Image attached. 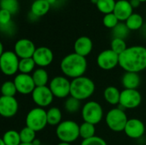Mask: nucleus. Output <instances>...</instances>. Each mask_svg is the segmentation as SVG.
<instances>
[{
	"label": "nucleus",
	"instance_id": "24",
	"mask_svg": "<svg viewBox=\"0 0 146 145\" xmlns=\"http://www.w3.org/2000/svg\"><path fill=\"white\" fill-rule=\"evenodd\" d=\"M62 121V113L58 107H51L47 110V122L49 126H57Z\"/></svg>",
	"mask_w": 146,
	"mask_h": 145
},
{
	"label": "nucleus",
	"instance_id": "33",
	"mask_svg": "<svg viewBox=\"0 0 146 145\" xmlns=\"http://www.w3.org/2000/svg\"><path fill=\"white\" fill-rule=\"evenodd\" d=\"M0 8L1 9L7 10L12 15H15L18 12L20 5L18 0H1Z\"/></svg>",
	"mask_w": 146,
	"mask_h": 145
},
{
	"label": "nucleus",
	"instance_id": "47",
	"mask_svg": "<svg viewBox=\"0 0 146 145\" xmlns=\"http://www.w3.org/2000/svg\"><path fill=\"white\" fill-rule=\"evenodd\" d=\"M139 2H146V0H139Z\"/></svg>",
	"mask_w": 146,
	"mask_h": 145
},
{
	"label": "nucleus",
	"instance_id": "13",
	"mask_svg": "<svg viewBox=\"0 0 146 145\" xmlns=\"http://www.w3.org/2000/svg\"><path fill=\"white\" fill-rule=\"evenodd\" d=\"M13 81L15 85L17 92L21 95L32 94L36 88L32 74H25L20 73L15 76Z\"/></svg>",
	"mask_w": 146,
	"mask_h": 145
},
{
	"label": "nucleus",
	"instance_id": "34",
	"mask_svg": "<svg viewBox=\"0 0 146 145\" xmlns=\"http://www.w3.org/2000/svg\"><path fill=\"white\" fill-rule=\"evenodd\" d=\"M130 32L129 28L126 25V23H121L119 22L118 25L112 29V34L114 38H122L125 39Z\"/></svg>",
	"mask_w": 146,
	"mask_h": 145
},
{
	"label": "nucleus",
	"instance_id": "45",
	"mask_svg": "<svg viewBox=\"0 0 146 145\" xmlns=\"http://www.w3.org/2000/svg\"><path fill=\"white\" fill-rule=\"evenodd\" d=\"M0 145H6V144H4V142L1 139V140H0Z\"/></svg>",
	"mask_w": 146,
	"mask_h": 145
},
{
	"label": "nucleus",
	"instance_id": "29",
	"mask_svg": "<svg viewBox=\"0 0 146 145\" xmlns=\"http://www.w3.org/2000/svg\"><path fill=\"white\" fill-rule=\"evenodd\" d=\"M64 109L69 114L77 113L79 110H81L82 109L81 101L73 97H68V98H66V101L64 103Z\"/></svg>",
	"mask_w": 146,
	"mask_h": 145
},
{
	"label": "nucleus",
	"instance_id": "43",
	"mask_svg": "<svg viewBox=\"0 0 146 145\" xmlns=\"http://www.w3.org/2000/svg\"><path fill=\"white\" fill-rule=\"evenodd\" d=\"M56 145H72L71 144H68V143H63V142H60L58 143Z\"/></svg>",
	"mask_w": 146,
	"mask_h": 145
},
{
	"label": "nucleus",
	"instance_id": "11",
	"mask_svg": "<svg viewBox=\"0 0 146 145\" xmlns=\"http://www.w3.org/2000/svg\"><path fill=\"white\" fill-rule=\"evenodd\" d=\"M97 64L104 71H110L119 66V55L111 49L101 51L97 56Z\"/></svg>",
	"mask_w": 146,
	"mask_h": 145
},
{
	"label": "nucleus",
	"instance_id": "18",
	"mask_svg": "<svg viewBox=\"0 0 146 145\" xmlns=\"http://www.w3.org/2000/svg\"><path fill=\"white\" fill-rule=\"evenodd\" d=\"M93 49V43L87 36H81L78 38L74 44V52L81 56L86 57L89 56Z\"/></svg>",
	"mask_w": 146,
	"mask_h": 145
},
{
	"label": "nucleus",
	"instance_id": "7",
	"mask_svg": "<svg viewBox=\"0 0 146 145\" xmlns=\"http://www.w3.org/2000/svg\"><path fill=\"white\" fill-rule=\"evenodd\" d=\"M81 116L85 122L96 126L99 124L104 118V109L99 103L88 101L82 106Z\"/></svg>",
	"mask_w": 146,
	"mask_h": 145
},
{
	"label": "nucleus",
	"instance_id": "1",
	"mask_svg": "<svg viewBox=\"0 0 146 145\" xmlns=\"http://www.w3.org/2000/svg\"><path fill=\"white\" fill-rule=\"evenodd\" d=\"M119 66L125 72L139 73L146 69V47L133 45L119 55Z\"/></svg>",
	"mask_w": 146,
	"mask_h": 145
},
{
	"label": "nucleus",
	"instance_id": "36",
	"mask_svg": "<svg viewBox=\"0 0 146 145\" xmlns=\"http://www.w3.org/2000/svg\"><path fill=\"white\" fill-rule=\"evenodd\" d=\"M103 23L104 26H106L107 28L113 29L118 25L119 20L117 19V17L115 16L114 13H110V14H107L104 15L103 19Z\"/></svg>",
	"mask_w": 146,
	"mask_h": 145
},
{
	"label": "nucleus",
	"instance_id": "37",
	"mask_svg": "<svg viewBox=\"0 0 146 145\" xmlns=\"http://www.w3.org/2000/svg\"><path fill=\"white\" fill-rule=\"evenodd\" d=\"M80 145H108V144L103 138L96 135L88 139L82 140Z\"/></svg>",
	"mask_w": 146,
	"mask_h": 145
},
{
	"label": "nucleus",
	"instance_id": "6",
	"mask_svg": "<svg viewBox=\"0 0 146 145\" xmlns=\"http://www.w3.org/2000/svg\"><path fill=\"white\" fill-rule=\"evenodd\" d=\"M25 123L26 126L30 127L36 132L44 130L48 125L47 110L39 107L33 108L27 114Z\"/></svg>",
	"mask_w": 146,
	"mask_h": 145
},
{
	"label": "nucleus",
	"instance_id": "17",
	"mask_svg": "<svg viewBox=\"0 0 146 145\" xmlns=\"http://www.w3.org/2000/svg\"><path fill=\"white\" fill-rule=\"evenodd\" d=\"M33 59L38 68H45L53 62L54 53L50 48L46 46L38 47L33 56Z\"/></svg>",
	"mask_w": 146,
	"mask_h": 145
},
{
	"label": "nucleus",
	"instance_id": "23",
	"mask_svg": "<svg viewBox=\"0 0 146 145\" xmlns=\"http://www.w3.org/2000/svg\"><path fill=\"white\" fill-rule=\"evenodd\" d=\"M50 9V4L45 0H35L31 5V13L37 17H40L46 15Z\"/></svg>",
	"mask_w": 146,
	"mask_h": 145
},
{
	"label": "nucleus",
	"instance_id": "4",
	"mask_svg": "<svg viewBox=\"0 0 146 145\" xmlns=\"http://www.w3.org/2000/svg\"><path fill=\"white\" fill-rule=\"evenodd\" d=\"M56 135L60 142L72 144L80 138V125L72 120L62 121L56 128Z\"/></svg>",
	"mask_w": 146,
	"mask_h": 145
},
{
	"label": "nucleus",
	"instance_id": "25",
	"mask_svg": "<svg viewBox=\"0 0 146 145\" xmlns=\"http://www.w3.org/2000/svg\"><path fill=\"white\" fill-rule=\"evenodd\" d=\"M1 139L6 145H20L21 144L20 132L15 130L6 131Z\"/></svg>",
	"mask_w": 146,
	"mask_h": 145
},
{
	"label": "nucleus",
	"instance_id": "32",
	"mask_svg": "<svg viewBox=\"0 0 146 145\" xmlns=\"http://www.w3.org/2000/svg\"><path fill=\"white\" fill-rule=\"evenodd\" d=\"M17 90L14 81L6 80L3 83L1 86V94L4 97H15L16 95Z\"/></svg>",
	"mask_w": 146,
	"mask_h": 145
},
{
	"label": "nucleus",
	"instance_id": "16",
	"mask_svg": "<svg viewBox=\"0 0 146 145\" xmlns=\"http://www.w3.org/2000/svg\"><path fill=\"white\" fill-rule=\"evenodd\" d=\"M124 132L132 139H139L145 133V126L141 120L131 118L128 120L125 126Z\"/></svg>",
	"mask_w": 146,
	"mask_h": 145
},
{
	"label": "nucleus",
	"instance_id": "21",
	"mask_svg": "<svg viewBox=\"0 0 146 145\" xmlns=\"http://www.w3.org/2000/svg\"><path fill=\"white\" fill-rule=\"evenodd\" d=\"M121 92L119 89L114 85L107 86L104 91V98L110 105L116 106L120 103Z\"/></svg>",
	"mask_w": 146,
	"mask_h": 145
},
{
	"label": "nucleus",
	"instance_id": "12",
	"mask_svg": "<svg viewBox=\"0 0 146 145\" xmlns=\"http://www.w3.org/2000/svg\"><path fill=\"white\" fill-rule=\"evenodd\" d=\"M32 99L37 107L47 108L49 107L55 98L53 93L51 92L50 87L46 86H36L33 93L31 94Z\"/></svg>",
	"mask_w": 146,
	"mask_h": 145
},
{
	"label": "nucleus",
	"instance_id": "27",
	"mask_svg": "<svg viewBox=\"0 0 146 145\" xmlns=\"http://www.w3.org/2000/svg\"><path fill=\"white\" fill-rule=\"evenodd\" d=\"M36 63L34 60L32 58H24V59H20V63H19V72L21 73H25V74H30L31 73H33V71L36 69Z\"/></svg>",
	"mask_w": 146,
	"mask_h": 145
},
{
	"label": "nucleus",
	"instance_id": "39",
	"mask_svg": "<svg viewBox=\"0 0 146 145\" xmlns=\"http://www.w3.org/2000/svg\"><path fill=\"white\" fill-rule=\"evenodd\" d=\"M1 27V30L3 32H6V33H13L14 32V25H13V22H9V24L7 25H3V26H0Z\"/></svg>",
	"mask_w": 146,
	"mask_h": 145
},
{
	"label": "nucleus",
	"instance_id": "30",
	"mask_svg": "<svg viewBox=\"0 0 146 145\" xmlns=\"http://www.w3.org/2000/svg\"><path fill=\"white\" fill-rule=\"evenodd\" d=\"M115 3L116 2L115 0H98L96 5L101 13L107 15L114 12Z\"/></svg>",
	"mask_w": 146,
	"mask_h": 145
},
{
	"label": "nucleus",
	"instance_id": "2",
	"mask_svg": "<svg viewBox=\"0 0 146 145\" xmlns=\"http://www.w3.org/2000/svg\"><path fill=\"white\" fill-rule=\"evenodd\" d=\"M87 67L86 57L81 56L75 52L65 56L60 62V69L62 74L72 79L84 76Z\"/></svg>",
	"mask_w": 146,
	"mask_h": 145
},
{
	"label": "nucleus",
	"instance_id": "9",
	"mask_svg": "<svg viewBox=\"0 0 146 145\" xmlns=\"http://www.w3.org/2000/svg\"><path fill=\"white\" fill-rule=\"evenodd\" d=\"M20 58L12 50H6L0 55V68L6 76H13L19 72Z\"/></svg>",
	"mask_w": 146,
	"mask_h": 145
},
{
	"label": "nucleus",
	"instance_id": "41",
	"mask_svg": "<svg viewBox=\"0 0 146 145\" xmlns=\"http://www.w3.org/2000/svg\"><path fill=\"white\" fill-rule=\"evenodd\" d=\"M34 145H42L41 144V141L38 139V138H36L34 141H33V143Z\"/></svg>",
	"mask_w": 146,
	"mask_h": 145
},
{
	"label": "nucleus",
	"instance_id": "19",
	"mask_svg": "<svg viewBox=\"0 0 146 145\" xmlns=\"http://www.w3.org/2000/svg\"><path fill=\"white\" fill-rule=\"evenodd\" d=\"M133 6L130 3V1L127 0H119L115 3L114 9V14L119 20V21H126L133 13Z\"/></svg>",
	"mask_w": 146,
	"mask_h": 145
},
{
	"label": "nucleus",
	"instance_id": "26",
	"mask_svg": "<svg viewBox=\"0 0 146 145\" xmlns=\"http://www.w3.org/2000/svg\"><path fill=\"white\" fill-rule=\"evenodd\" d=\"M80 136L82 140L96 136V126L84 121L80 125Z\"/></svg>",
	"mask_w": 146,
	"mask_h": 145
},
{
	"label": "nucleus",
	"instance_id": "35",
	"mask_svg": "<svg viewBox=\"0 0 146 145\" xmlns=\"http://www.w3.org/2000/svg\"><path fill=\"white\" fill-rule=\"evenodd\" d=\"M110 49L116 54L121 55L127 49V44L124 39L118 38H113V39L110 43Z\"/></svg>",
	"mask_w": 146,
	"mask_h": 145
},
{
	"label": "nucleus",
	"instance_id": "31",
	"mask_svg": "<svg viewBox=\"0 0 146 145\" xmlns=\"http://www.w3.org/2000/svg\"><path fill=\"white\" fill-rule=\"evenodd\" d=\"M21 140V143L24 144H33V141L37 138H36V132L31 129L28 126L23 127L20 132Z\"/></svg>",
	"mask_w": 146,
	"mask_h": 145
},
{
	"label": "nucleus",
	"instance_id": "10",
	"mask_svg": "<svg viewBox=\"0 0 146 145\" xmlns=\"http://www.w3.org/2000/svg\"><path fill=\"white\" fill-rule=\"evenodd\" d=\"M142 103V96L138 90L124 89L121 92L120 108L122 109H134Z\"/></svg>",
	"mask_w": 146,
	"mask_h": 145
},
{
	"label": "nucleus",
	"instance_id": "38",
	"mask_svg": "<svg viewBox=\"0 0 146 145\" xmlns=\"http://www.w3.org/2000/svg\"><path fill=\"white\" fill-rule=\"evenodd\" d=\"M11 16L12 14L7 10L0 9V26L7 25L11 22Z\"/></svg>",
	"mask_w": 146,
	"mask_h": 145
},
{
	"label": "nucleus",
	"instance_id": "46",
	"mask_svg": "<svg viewBox=\"0 0 146 145\" xmlns=\"http://www.w3.org/2000/svg\"><path fill=\"white\" fill-rule=\"evenodd\" d=\"M91 1H92V2L93 3L97 4V3H98V0H91Z\"/></svg>",
	"mask_w": 146,
	"mask_h": 145
},
{
	"label": "nucleus",
	"instance_id": "15",
	"mask_svg": "<svg viewBox=\"0 0 146 145\" xmlns=\"http://www.w3.org/2000/svg\"><path fill=\"white\" fill-rule=\"evenodd\" d=\"M36 49L34 43L28 38H21L17 40L14 46V51L20 59L32 58Z\"/></svg>",
	"mask_w": 146,
	"mask_h": 145
},
{
	"label": "nucleus",
	"instance_id": "20",
	"mask_svg": "<svg viewBox=\"0 0 146 145\" xmlns=\"http://www.w3.org/2000/svg\"><path fill=\"white\" fill-rule=\"evenodd\" d=\"M141 79L139 73L133 72H125L121 77V85L124 89L137 90L140 85Z\"/></svg>",
	"mask_w": 146,
	"mask_h": 145
},
{
	"label": "nucleus",
	"instance_id": "3",
	"mask_svg": "<svg viewBox=\"0 0 146 145\" xmlns=\"http://www.w3.org/2000/svg\"><path fill=\"white\" fill-rule=\"evenodd\" d=\"M96 85L94 81L86 76H81L71 80L70 97L80 101L87 100L95 92Z\"/></svg>",
	"mask_w": 146,
	"mask_h": 145
},
{
	"label": "nucleus",
	"instance_id": "22",
	"mask_svg": "<svg viewBox=\"0 0 146 145\" xmlns=\"http://www.w3.org/2000/svg\"><path fill=\"white\" fill-rule=\"evenodd\" d=\"M32 77L36 86H46L50 83L49 73L45 68H38L32 73Z\"/></svg>",
	"mask_w": 146,
	"mask_h": 145
},
{
	"label": "nucleus",
	"instance_id": "40",
	"mask_svg": "<svg viewBox=\"0 0 146 145\" xmlns=\"http://www.w3.org/2000/svg\"><path fill=\"white\" fill-rule=\"evenodd\" d=\"M141 2H139V0H130V3L133 6V8H137L139 6Z\"/></svg>",
	"mask_w": 146,
	"mask_h": 145
},
{
	"label": "nucleus",
	"instance_id": "28",
	"mask_svg": "<svg viewBox=\"0 0 146 145\" xmlns=\"http://www.w3.org/2000/svg\"><path fill=\"white\" fill-rule=\"evenodd\" d=\"M126 25L129 28L130 31H136L140 29L143 25H144V19L142 15L139 14H135L133 13L127 21H126Z\"/></svg>",
	"mask_w": 146,
	"mask_h": 145
},
{
	"label": "nucleus",
	"instance_id": "5",
	"mask_svg": "<svg viewBox=\"0 0 146 145\" xmlns=\"http://www.w3.org/2000/svg\"><path fill=\"white\" fill-rule=\"evenodd\" d=\"M104 119L108 128L115 132H124L125 126L129 120L125 110L121 108L111 109L108 111Z\"/></svg>",
	"mask_w": 146,
	"mask_h": 145
},
{
	"label": "nucleus",
	"instance_id": "14",
	"mask_svg": "<svg viewBox=\"0 0 146 145\" xmlns=\"http://www.w3.org/2000/svg\"><path fill=\"white\" fill-rule=\"evenodd\" d=\"M19 110V103L15 97H0V115L3 118L14 117Z\"/></svg>",
	"mask_w": 146,
	"mask_h": 145
},
{
	"label": "nucleus",
	"instance_id": "44",
	"mask_svg": "<svg viewBox=\"0 0 146 145\" xmlns=\"http://www.w3.org/2000/svg\"><path fill=\"white\" fill-rule=\"evenodd\" d=\"M20 145H34L33 144H24V143H21Z\"/></svg>",
	"mask_w": 146,
	"mask_h": 145
},
{
	"label": "nucleus",
	"instance_id": "42",
	"mask_svg": "<svg viewBox=\"0 0 146 145\" xmlns=\"http://www.w3.org/2000/svg\"><path fill=\"white\" fill-rule=\"evenodd\" d=\"M45 1H46V2H48L50 5H51V4H54V3L56 2V0H45Z\"/></svg>",
	"mask_w": 146,
	"mask_h": 145
},
{
	"label": "nucleus",
	"instance_id": "8",
	"mask_svg": "<svg viewBox=\"0 0 146 145\" xmlns=\"http://www.w3.org/2000/svg\"><path fill=\"white\" fill-rule=\"evenodd\" d=\"M48 86L56 98L64 99L70 97L71 81L64 75H56L52 78Z\"/></svg>",
	"mask_w": 146,
	"mask_h": 145
}]
</instances>
